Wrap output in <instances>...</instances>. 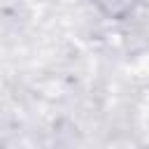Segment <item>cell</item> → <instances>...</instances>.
I'll return each instance as SVG.
<instances>
[{
    "instance_id": "6da1fadb",
    "label": "cell",
    "mask_w": 149,
    "mask_h": 149,
    "mask_svg": "<svg viewBox=\"0 0 149 149\" xmlns=\"http://www.w3.org/2000/svg\"><path fill=\"white\" fill-rule=\"evenodd\" d=\"M93 2L98 5V9L105 16H109V19H126L133 12L137 0H93Z\"/></svg>"
}]
</instances>
